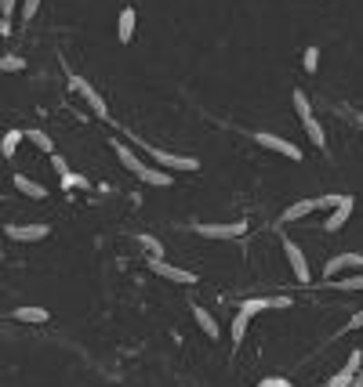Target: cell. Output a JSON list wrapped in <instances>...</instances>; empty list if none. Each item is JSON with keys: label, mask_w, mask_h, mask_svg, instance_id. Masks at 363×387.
<instances>
[{"label": "cell", "mask_w": 363, "mask_h": 387, "mask_svg": "<svg viewBox=\"0 0 363 387\" xmlns=\"http://www.w3.org/2000/svg\"><path fill=\"white\" fill-rule=\"evenodd\" d=\"M145 152H149V159H157L160 163V171H186V174H193V171H200V159H193V156H178V152H167V149H157V145H142Z\"/></svg>", "instance_id": "6da1fadb"}, {"label": "cell", "mask_w": 363, "mask_h": 387, "mask_svg": "<svg viewBox=\"0 0 363 387\" xmlns=\"http://www.w3.org/2000/svg\"><path fill=\"white\" fill-rule=\"evenodd\" d=\"M247 232V221H200L196 236L203 239H240Z\"/></svg>", "instance_id": "7a4b0ae2"}, {"label": "cell", "mask_w": 363, "mask_h": 387, "mask_svg": "<svg viewBox=\"0 0 363 387\" xmlns=\"http://www.w3.org/2000/svg\"><path fill=\"white\" fill-rule=\"evenodd\" d=\"M69 87H73L77 94H80V98H84V102H87V109H91V112H95V116H102V120H109V105L102 102V94H99L95 87H91V83H87L84 76H73V73H69Z\"/></svg>", "instance_id": "3957f363"}, {"label": "cell", "mask_w": 363, "mask_h": 387, "mask_svg": "<svg viewBox=\"0 0 363 387\" xmlns=\"http://www.w3.org/2000/svg\"><path fill=\"white\" fill-rule=\"evenodd\" d=\"M255 141L262 145V149H269V152H280L284 159H301V149L294 145V141H287V138H280V134H272V131H255Z\"/></svg>", "instance_id": "277c9868"}, {"label": "cell", "mask_w": 363, "mask_h": 387, "mask_svg": "<svg viewBox=\"0 0 363 387\" xmlns=\"http://www.w3.org/2000/svg\"><path fill=\"white\" fill-rule=\"evenodd\" d=\"M284 243V253H287V265H291V272H294V279L301 282V286H306L309 279H313V272H309V261H306V253H301V246L294 243V239H280Z\"/></svg>", "instance_id": "5b68a950"}, {"label": "cell", "mask_w": 363, "mask_h": 387, "mask_svg": "<svg viewBox=\"0 0 363 387\" xmlns=\"http://www.w3.org/2000/svg\"><path fill=\"white\" fill-rule=\"evenodd\" d=\"M149 268H153L160 279H167V282H178V286H193V282H196V275H193V272L178 268V265H167L164 257H157V261H149Z\"/></svg>", "instance_id": "8992f818"}, {"label": "cell", "mask_w": 363, "mask_h": 387, "mask_svg": "<svg viewBox=\"0 0 363 387\" xmlns=\"http://www.w3.org/2000/svg\"><path fill=\"white\" fill-rule=\"evenodd\" d=\"M359 366H363V351H352V354H349V362H345L335 376H330L327 387H352L356 376H359Z\"/></svg>", "instance_id": "52a82bcc"}, {"label": "cell", "mask_w": 363, "mask_h": 387, "mask_svg": "<svg viewBox=\"0 0 363 387\" xmlns=\"http://www.w3.org/2000/svg\"><path fill=\"white\" fill-rule=\"evenodd\" d=\"M291 304H294L291 297H251V301L240 304V311H247V315L255 318L258 311H284V308H291Z\"/></svg>", "instance_id": "ba28073f"}, {"label": "cell", "mask_w": 363, "mask_h": 387, "mask_svg": "<svg viewBox=\"0 0 363 387\" xmlns=\"http://www.w3.org/2000/svg\"><path fill=\"white\" fill-rule=\"evenodd\" d=\"M8 239H15V243H37V239H48V224H8Z\"/></svg>", "instance_id": "9c48e42d"}, {"label": "cell", "mask_w": 363, "mask_h": 387, "mask_svg": "<svg viewBox=\"0 0 363 387\" xmlns=\"http://www.w3.org/2000/svg\"><path fill=\"white\" fill-rule=\"evenodd\" d=\"M349 268H363V253H338V257H330V261L323 265V275L335 282V275H342Z\"/></svg>", "instance_id": "30bf717a"}, {"label": "cell", "mask_w": 363, "mask_h": 387, "mask_svg": "<svg viewBox=\"0 0 363 387\" xmlns=\"http://www.w3.org/2000/svg\"><path fill=\"white\" fill-rule=\"evenodd\" d=\"M113 152H116V159H120V163H124L135 178H142V171L149 167L145 159H138V156H135V149H131V145H124V141H113Z\"/></svg>", "instance_id": "8fae6325"}, {"label": "cell", "mask_w": 363, "mask_h": 387, "mask_svg": "<svg viewBox=\"0 0 363 387\" xmlns=\"http://www.w3.org/2000/svg\"><path fill=\"white\" fill-rule=\"evenodd\" d=\"M352 207H356V200H352V196H342V203H338L335 210H330V217L323 221V229H327V232H338V229H342V224L349 221V214H352Z\"/></svg>", "instance_id": "7c38bea8"}, {"label": "cell", "mask_w": 363, "mask_h": 387, "mask_svg": "<svg viewBox=\"0 0 363 387\" xmlns=\"http://www.w3.org/2000/svg\"><path fill=\"white\" fill-rule=\"evenodd\" d=\"M131 37H135V8H124V11H120V18H116V40L120 44H131Z\"/></svg>", "instance_id": "4fadbf2b"}, {"label": "cell", "mask_w": 363, "mask_h": 387, "mask_svg": "<svg viewBox=\"0 0 363 387\" xmlns=\"http://www.w3.org/2000/svg\"><path fill=\"white\" fill-rule=\"evenodd\" d=\"M22 196H29V200H44L48 196V188L40 185V181H33V178H26V174H15V181H11Z\"/></svg>", "instance_id": "5bb4252c"}, {"label": "cell", "mask_w": 363, "mask_h": 387, "mask_svg": "<svg viewBox=\"0 0 363 387\" xmlns=\"http://www.w3.org/2000/svg\"><path fill=\"white\" fill-rule=\"evenodd\" d=\"M193 318H196V326L203 330V337H211V340H218V322H215V315H211L207 308H193Z\"/></svg>", "instance_id": "9a60e30c"}, {"label": "cell", "mask_w": 363, "mask_h": 387, "mask_svg": "<svg viewBox=\"0 0 363 387\" xmlns=\"http://www.w3.org/2000/svg\"><path fill=\"white\" fill-rule=\"evenodd\" d=\"M313 210H320V200H298L284 210V221H301V217H309Z\"/></svg>", "instance_id": "2e32d148"}, {"label": "cell", "mask_w": 363, "mask_h": 387, "mask_svg": "<svg viewBox=\"0 0 363 387\" xmlns=\"http://www.w3.org/2000/svg\"><path fill=\"white\" fill-rule=\"evenodd\" d=\"M26 131H4V138H0V156L4 159H15V149L22 145Z\"/></svg>", "instance_id": "e0dca14e"}, {"label": "cell", "mask_w": 363, "mask_h": 387, "mask_svg": "<svg viewBox=\"0 0 363 387\" xmlns=\"http://www.w3.org/2000/svg\"><path fill=\"white\" fill-rule=\"evenodd\" d=\"M138 181H145V185H157V188H171V174H167V171H160V167H145Z\"/></svg>", "instance_id": "ac0fdd59"}, {"label": "cell", "mask_w": 363, "mask_h": 387, "mask_svg": "<svg viewBox=\"0 0 363 387\" xmlns=\"http://www.w3.org/2000/svg\"><path fill=\"white\" fill-rule=\"evenodd\" d=\"M26 138L33 141V145H37L40 152L55 156V141H51V134H48V131H37V127H29V131H26Z\"/></svg>", "instance_id": "d6986e66"}, {"label": "cell", "mask_w": 363, "mask_h": 387, "mask_svg": "<svg viewBox=\"0 0 363 387\" xmlns=\"http://www.w3.org/2000/svg\"><path fill=\"white\" fill-rule=\"evenodd\" d=\"M15 322H48V311L37 304H26V308H15Z\"/></svg>", "instance_id": "ffe728a7"}, {"label": "cell", "mask_w": 363, "mask_h": 387, "mask_svg": "<svg viewBox=\"0 0 363 387\" xmlns=\"http://www.w3.org/2000/svg\"><path fill=\"white\" fill-rule=\"evenodd\" d=\"M291 102H294V112H298V120H301V123L313 120V102L306 98V91H294V94H291Z\"/></svg>", "instance_id": "44dd1931"}, {"label": "cell", "mask_w": 363, "mask_h": 387, "mask_svg": "<svg viewBox=\"0 0 363 387\" xmlns=\"http://www.w3.org/2000/svg\"><path fill=\"white\" fill-rule=\"evenodd\" d=\"M247 322H251V315L247 311H236V318H233V344L240 347V344H244V337H247Z\"/></svg>", "instance_id": "7402d4cb"}, {"label": "cell", "mask_w": 363, "mask_h": 387, "mask_svg": "<svg viewBox=\"0 0 363 387\" xmlns=\"http://www.w3.org/2000/svg\"><path fill=\"white\" fill-rule=\"evenodd\" d=\"M301 127H306V134H309V141H313L316 149H327V134H323V127H320V120H316V116H313V120H306Z\"/></svg>", "instance_id": "603a6c76"}, {"label": "cell", "mask_w": 363, "mask_h": 387, "mask_svg": "<svg viewBox=\"0 0 363 387\" xmlns=\"http://www.w3.org/2000/svg\"><path fill=\"white\" fill-rule=\"evenodd\" d=\"M330 286H335V289H345V294H352V289H363V272H359V275H349V279H335Z\"/></svg>", "instance_id": "cb8c5ba5"}, {"label": "cell", "mask_w": 363, "mask_h": 387, "mask_svg": "<svg viewBox=\"0 0 363 387\" xmlns=\"http://www.w3.org/2000/svg\"><path fill=\"white\" fill-rule=\"evenodd\" d=\"M18 69H26V58H18V54H4V58H0V73H18Z\"/></svg>", "instance_id": "d4e9b609"}, {"label": "cell", "mask_w": 363, "mask_h": 387, "mask_svg": "<svg viewBox=\"0 0 363 387\" xmlns=\"http://www.w3.org/2000/svg\"><path fill=\"white\" fill-rule=\"evenodd\" d=\"M301 66H306V73H316V69H320V47H306V54H301Z\"/></svg>", "instance_id": "484cf974"}, {"label": "cell", "mask_w": 363, "mask_h": 387, "mask_svg": "<svg viewBox=\"0 0 363 387\" xmlns=\"http://www.w3.org/2000/svg\"><path fill=\"white\" fill-rule=\"evenodd\" d=\"M62 188H69V192H73V188H91V181H87L84 174H73V171H69V174L62 178Z\"/></svg>", "instance_id": "4316f807"}, {"label": "cell", "mask_w": 363, "mask_h": 387, "mask_svg": "<svg viewBox=\"0 0 363 387\" xmlns=\"http://www.w3.org/2000/svg\"><path fill=\"white\" fill-rule=\"evenodd\" d=\"M138 243H142V246H145L149 253H153V261H157V257H164V246H160V243H157L153 236H138Z\"/></svg>", "instance_id": "83f0119b"}, {"label": "cell", "mask_w": 363, "mask_h": 387, "mask_svg": "<svg viewBox=\"0 0 363 387\" xmlns=\"http://www.w3.org/2000/svg\"><path fill=\"white\" fill-rule=\"evenodd\" d=\"M51 167L58 171V178H66V174H69V163H66V159H62V156H58V152L51 156Z\"/></svg>", "instance_id": "f1b7e54d"}, {"label": "cell", "mask_w": 363, "mask_h": 387, "mask_svg": "<svg viewBox=\"0 0 363 387\" xmlns=\"http://www.w3.org/2000/svg\"><path fill=\"white\" fill-rule=\"evenodd\" d=\"M37 8H40V0H22V18L29 22V18L37 15Z\"/></svg>", "instance_id": "f546056e"}, {"label": "cell", "mask_w": 363, "mask_h": 387, "mask_svg": "<svg viewBox=\"0 0 363 387\" xmlns=\"http://www.w3.org/2000/svg\"><path fill=\"white\" fill-rule=\"evenodd\" d=\"M258 387H291V380H284V376H265V380H258Z\"/></svg>", "instance_id": "4dcf8cb0"}, {"label": "cell", "mask_w": 363, "mask_h": 387, "mask_svg": "<svg viewBox=\"0 0 363 387\" xmlns=\"http://www.w3.org/2000/svg\"><path fill=\"white\" fill-rule=\"evenodd\" d=\"M359 326H363V311H356V315L345 322V333H352V330H359Z\"/></svg>", "instance_id": "1f68e13d"}, {"label": "cell", "mask_w": 363, "mask_h": 387, "mask_svg": "<svg viewBox=\"0 0 363 387\" xmlns=\"http://www.w3.org/2000/svg\"><path fill=\"white\" fill-rule=\"evenodd\" d=\"M15 4H18V0H0V15L11 18V15H15Z\"/></svg>", "instance_id": "d6a6232c"}, {"label": "cell", "mask_w": 363, "mask_h": 387, "mask_svg": "<svg viewBox=\"0 0 363 387\" xmlns=\"http://www.w3.org/2000/svg\"><path fill=\"white\" fill-rule=\"evenodd\" d=\"M8 33H11V22H8L4 15H0V37H8Z\"/></svg>", "instance_id": "836d02e7"}]
</instances>
